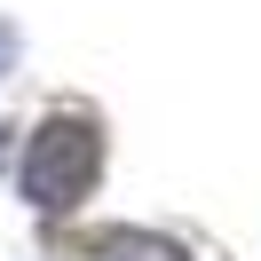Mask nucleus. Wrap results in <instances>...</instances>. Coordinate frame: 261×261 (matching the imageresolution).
<instances>
[{
  "label": "nucleus",
  "mask_w": 261,
  "mask_h": 261,
  "mask_svg": "<svg viewBox=\"0 0 261 261\" xmlns=\"http://www.w3.org/2000/svg\"><path fill=\"white\" fill-rule=\"evenodd\" d=\"M8 56H16V40H8V32H0V64H8Z\"/></svg>",
  "instance_id": "nucleus-3"
},
{
  "label": "nucleus",
  "mask_w": 261,
  "mask_h": 261,
  "mask_svg": "<svg viewBox=\"0 0 261 261\" xmlns=\"http://www.w3.org/2000/svg\"><path fill=\"white\" fill-rule=\"evenodd\" d=\"M95 174H103V135L87 127V119H48V127L32 135V150H24V190L48 214L80 206V198L95 190Z\"/></svg>",
  "instance_id": "nucleus-1"
},
{
  "label": "nucleus",
  "mask_w": 261,
  "mask_h": 261,
  "mask_svg": "<svg viewBox=\"0 0 261 261\" xmlns=\"http://www.w3.org/2000/svg\"><path fill=\"white\" fill-rule=\"evenodd\" d=\"M87 253L95 261H182V245L143 238V229H103V238H87Z\"/></svg>",
  "instance_id": "nucleus-2"
}]
</instances>
